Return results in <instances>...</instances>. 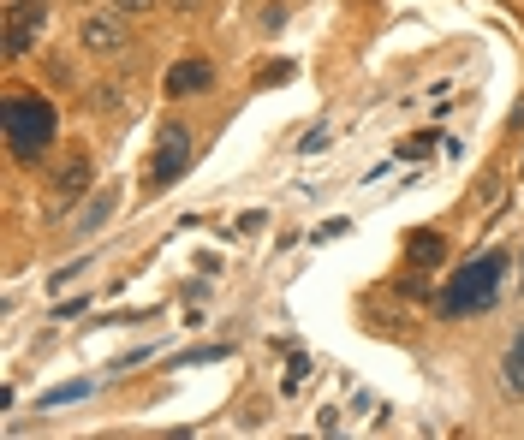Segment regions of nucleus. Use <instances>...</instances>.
<instances>
[{
    "mask_svg": "<svg viewBox=\"0 0 524 440\" xmlns=\"http://www.w3.org/2000/svg\"><path fill=\"white\" fill-rule=\"evenodd\" d=\"M0 131H6V149L18 161H36L54 143L60 113H54V102H42V96H6L0 102Z\"/></svg>",
    "mask_w": 524,
    "mask_h": 440,
    "instance_id": "1",
    "label": "nucleus"
},
{
    "mask_svg": "<svg viewBox=\"0 0 524 440\" xmlns=\"http://www.w3.org/2000/svg\"><path fill=\"white\" fill-rule=\"evenodd\" d=\"M501 274H507V256H501V250L477 256L471 268H459V274L447 280L441 310H447V316H483V310H495V298H501Z\"/></svg>",
    "mask_w": 524,
    "mask_h": 440,
    "instance_id": "2",
    "label": "nucleus"
},
{
    "mask_svg": "<svg viewBox=\"0 0 524 440\" xmlns=\"http://www.w3.org/2000/svg\"><path fill=\"white\" fill-rule=\"evenodd\" d=\"M191 167V125H161L155 155H149V191H173Z\"/></svg>",
    "mask_w": 524,
    "mask_h": 440,
    "instance_id": "3",
    "label": "nucleus"
},
{
    "mask_svg": "<svg viewBox=\"0 0 524 440\" xmlns=\"http://www.w3.org/2000/svg\"><path fill=\"white\" fill-rule=\"evenodd\" d=\"M42 30H48V0H12V6H6V54H12V60L30 54Z\"/></svg>",
    "mask_w": 524,
    "mask_h": 440,
    "instance_id": "4",
    "label": "nucleus"
},
{
    "mask_svg": "<svg viewBox=\"0 0 524 440\" xmlns=\"http://www.w3.org/2000/svg\"><path fill=\"white\" fill-rule=\"evenodd\" d=\"M78 42H84L90 54H126V24H120V12H84Z\"/></svg>",
    "mask_w": 524,
    "mask_h": 440,
    "instance_id": "5",
    "label": "nucleus"
},
{
    "mask_svg": "<svg viewBox=\"0 0 524 440\" xmlns=\"http://www.w3.org/2000/svg\"><path fill=\"white\" fill-rule=\"evenodd\" d=\"M203 90H215V66L209 60H179L167 72V96H203Z\"/></svg>",
    "mask_w": 524,
    "mask_h": 440,
    "instance_id": "6",
    "label": "nucleus"
},
{
    "mask_svg": "<svg viewBox=\"0 0 524 440\" xmlns=\"http://www.w3.org/2000/svg\"><path fill=\"white\" fill-rule=\"evenodd\" d=\"M501 387L513 393V399H524V328L507 339V351H501Z\"/></svg>",
    "mask_w": 524,
    "mask_h": 440,
    "instance_id": "7",
    "label": "nucleus"
},
{
    "mask_svg": "<svg viewBox=\"0 0 524 440\" xmlns=\"http://www.w3.org/2000/svg\"><path fill=\"white\" fill-rule=\"evenodd\" d=\"M114 209H120V185H102V191H96V197L84 203V215H78V232H96V226L114 215Z\"/></svg>",
    "mask_w": 524,
    "mask_h": 440,
    "instance_id": "8",
    "label": "nucleus"
},
{
    "mask_svg": "<svg viewBox=\"0 0 524 440\" xmlns=\"http://www.w3.org/2000/svg\"><path fill=\"white\" fill-rule=\"evenodd\" d=\"M405 256H411L417 268H435V262L447 256V244H441V232H417V238L405 244Z\"/></svg>",
    "mask_w": 524,
    "mask_h": 440,
    "instance_id": "9",
    "label": "nucleus"
},
{
    "mask_svg": "<svg viewBox=\"0 0 524 440\" xmlns=\"http://www.w3.org/2000/svg\"><path fill=\"white\" fill-rule=\"evenodd\" d=\"M84 185H90V161L78 155V161H66V173H60V203H66V197H78Z\"/></svg>",
    "mask_w": 524,
    "mask_h": 440,
    "instance_id": "10",
    "label": "nucleus"
},
{
    "mask_svg": "<svg viewBox=\"0 0 524 440\" xmlns=\"http://www.w3.org/2000/svg\"><path fill=\"white\" fill-rule=\"evenodd\" d=\"M90 393V381H66V387H54V393H42V411H54V405H78Z\"/></svg>",
    "mask_w": 524,
    "mask_h": 440,
    "instance_id": "11",
    "label": "nucleus"
},
{
    "mask_svg": "<svg viewBox=\"0 0 524 440\" xmlns=\"http://www.w3.org/2000/svg\"><path fill=\"white\" fill-rule=\"evenodd\" d=\"M221 357H233V345H197V351L179 357V369H185V363H221Z\"/></svg>",
    "mask_w": 524,
    "mask_h": 440,
    "instance_id": "12",
    "label": "nucleus"
},
{
    "mask_svg": "<svg viewBox=\"0 0 524 440\" xmlns=\"http://www.w3.org/2000/svg\"><path fill=\"white\" fill-rule=\"evenodd\" d=\"M429 149H435V131H417V137H411L399 155H429Z\"/></svg>",
    "mask_w": 524,
    "mask_h": 440,
    "instance_id": "13",
    "label": "nucleus"
},
{
    "mask_svg": "<svg viewBox=\"0 0 524 440\" xmlns=\"http://www.w3.org/2000/svg\"><path fill=\"white\" fill-rule=\"evenodd\" d=\"M155 0H114V12H149Z\"/></svg>",
    "mask_w": 524,
    "mask_h": 440,
    "instance_id": "14",
    "label": "nucleus"
}]
</instances>
